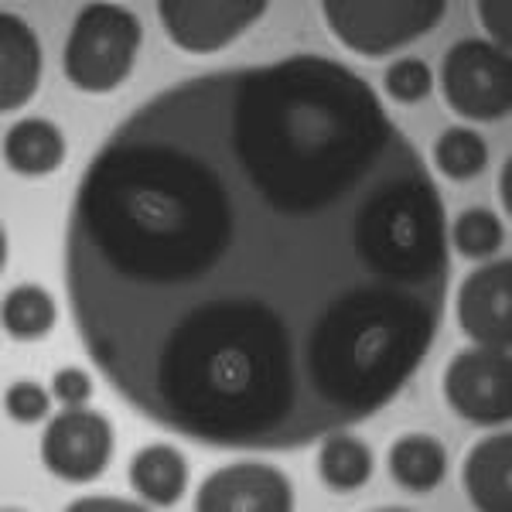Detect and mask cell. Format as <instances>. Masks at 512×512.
<instances>
[{
  "instance_id": "cell-20",
  "label": "cell",
  "mask_w": 512,
  "mask_h": 512,
  "mask_svg": "<svg viewBox=\"0 0 512 512\" xmlns=\"http://www.w3.org/2000/svg\"><path fill=\"white\" fill-rule=\"evenodd\" d=\"M52 390L65 407H82L93 396V383H89V376L82 369H62V373H55Z\"/></svg>"
},
{
  "instance_id": "cell-14",
  "label": "cell",
  "mask_w": 512,
  "mask_h": 512,
  "mask_svg": "<svg viewBox=\"0 0 512 512\" xmlns=\"http://www.w3.org/2000/svg\"><path fill=\"white\" fill-rule=\"evenodd\" d=\"M318 475L325 478V485L335 492L362 489V485L373 478V454H369V448L362 441L335 431L318 454Z\"/></svg>"
},
{
  "instance_id": "cell-4",
  "label": "cell",
  "mask_w": 512,
  "mask_h": 512,
  "mask_svg": "<svg viewBox=\"0 0 512 512\" xmlns=\"http://www.w3.org/2000/svg\"><path fill=\"white\" fill-rule=\"evenodd\" d=\"M444 396L458 417L472 424H502L512 417V359L509 349H468L454 355L444 376Z\"/></svg>"
},
{
  "instance_id": "cell-1",
  "label": "cell",
  "mask_w": 512,
  "mask_h": 512,
  "mask_svg": "<svg viewBox=\"0 0 512 512\" xmlns=\"http://www.w3.org/2000/svg\"><path fill=\"white\" fill-rule=\"evenodd\" d=\"M140 21L123 7L86 4L65 41V79L82 93H110L130 76L140 48Z\"/></svg>"
},
{
  "instance_id": "cell-13",
  "label": "cell",
  "mask_w": 512,
  "mask_h": 512,
  "mask_svg": "<svg viewBox=\"0 0 512 512\" xmlns=\"http://www.w3.org/2000/svg\"><path fill=\"white\" fill-rule=\"evenodd\" d=\"M448 472V451L431 434H407L390 448V475L410 492H427L441 485Z\"/></svg>"
},
{
  "instance_id": "cell-15",
  "label": "cell",
  "mask_w": 512,
  "mask_h": 512,
  "mask_svg": "<svg viewBox=\"0 0 512 512\" xmlns=\"http://www.w3.org/2000/svg\"><path fill=\"white\" fill-rule=\"evenodd\" d=\"M434 161L454 181L478 178L489 164V147L485 140L468 127H451L448 134H441L434 147Z\"/></svg>"
},
{
  "instance_id": "cell-11",
  "label": "cell",
  "mask_w": 512,
  "mask_h": 512,
  "mask_svg": "<svg viewBox=\"0 0 512 512\" xmlns=\"http://www.w3.org/2000/svg\"><path fill=\"white\" fill-rule=\"evenodd\" d=\"M4 158L18 175H52L65 161V137L48 120H21L4 137Z\"/></svg>"
},
{
  "instance_id": "cell-2",
  "label": "cell",
  "mask_w": 512,
  "mask_h": 512,
  "mask_svg": "<svg viewBox=\"0 0 512 512\" xmlns=\"http://www.w3.org/2000/svg\"><path fill=\"white\" fill-rule=\"evenodd\" d=\"M444 0H325L328 28L359 55H386L431 31Z\"/></svg>"
},
{
  "instance_id": "cell-10",
  "label": "cell",
  "mask_w": 512,
  "mask_h": 512,
  "mask_svg": "<svg viewBox=\"0 0 512 512\" xmlns=\"http://www.w3.org/2000/svg\"><path fill=\"white\" fill-rule=\"evenodd\" d=\"M509 465H512V437L495 434L482 441L465 458V489L472 495V506L485 512H509Z\"/></svg>"
},
{
  "instance_id": "cell-6",
  "label": "cell",
  "mask_w": 512,
  "mask_h": 512,
  "mask_svg": "<svg viewBox=\"0 0 512 512\" xmlns=\"http://www.w3.org/2000/svg\"><path fill=\"white\" fill-rule=\"evenodd\" d=\"M161 21L185 52H216L253 21L263 18V0H161Z\"/></svg>"
},
{
  "instance_id": "cell-5",
  "label": "cell",
  "mask_w": 512,
  "mask_h": 512,
  "mask_svg": "<svg viewBox=\"0 0 512 512\" xmlns=\"http://www.w3.org/2000/svg\"><path fill=\"white\" fill-rule=\"evenodd\" d=\"M113 454V427L93 410H65L41 437V461L65 482H93Z\"/></svg>"
},
{
  "instance_id": "cell-7",
  "label": "cell",
  "mask_w": 512,
  "mask_h": 512,
  "mask_svg": "<svg viewBox=\"0 0 512 512\" xmlns=\"http://www.w3.org/2000/svg\"><path fill=\"white\" fill-rule=\"evenodd\" d=\"M291 506V482L277 468L256 461L219 468L195 499L198 512H287Z\"/></svg>"
},
{
  "instance_id": "cell-12",
  "label": "cell",
  "mask_w": 512,
  "mask_h": 512,
  "mask_svg": "<svg viewBox=\"0 0 512 512\" xmlns=\"http://www.w3.org/2000/svg\"><path fill=\"white\" fill-rule=\"evenodd\" d=\"M188 465L185 458L168 448V444H151L140 448L130 461V485L140 499L154 502V506H175L185 492Z\"/></svg>"
},
{
  "instance_id": "cell-16",
  "label": "cell",
  "mask_w": 512,
  "mask_h": 512,
  "mask_svg": "<svg viewBox=\"0 0 512 512\" xmlns=\"http://www.w3.org/2000/svg\"><path fill=\"white\" fill-rule=\"evenodd\" d=\"M55 325V304L41 287L24 284L7 294L4 301V328L14 338H41Z\"/></svg>"
},
{
  "instance_id": "cell-8",
  "label": "cell",
  "mask_w": 512,
  "mask_h": 512,
  "mask_svg": "<svg viewBox=\"0 0 512 512\" xmlns=\"http://www.w3.org/2000/svg\"><path fill=\"white\" fill-rule=\"evenodd\" d=\"M458 321L468 338L492 349H509L512 342V263L499 260L475 270L461 284Z\"/></svg>"
},
{
  "instance_id": "cell-17",
  "label": "cell",
  "mask_w": 512,
  "mask_h": 512,
  "mask_svg": "<svg viewBox=\"0 0 512 512\" xmlns=\"http://www.w3.org/2000/svg\"><path fill=\"white\" fill-rule=\"evenodd\" d=\"M451 239H454V250L461 256H492L502 250V243H506V233H502V222L495 212L489 209H468L461 212L458 222H454L451 229Z\"/></svg>"
},
{
  "instance_id": "cell-19",
  "label": "cell",
  "mask_w": 512,
  "mask_h": 512,
  "mask_svg": "<svg viewBox=\"0 0 512 512\" xmlns=\"http://www.w3.org/2000/svg\"><path fill=\"white\" fill-rule=\"evenodd\" d=\"M7 414L14 420H21V424H35L38 417L48 414V393L41 390L38 383H14L11 390H7Z\"/></svg>"
},
{
  "instance_id": "cell-18",
  "label": "cell",
  "mask_w": 512,
  "mask_h": 512,
  "mask_svg": "<svg viewBox=\"0 0 512 512\" xmlns=\"http://www.w3.org/2000/svg\"><path fill=\"white\" fill-rule=\"evenodd\" d=\"M434 86V76L420 59H403L386 69V89L396 103H420Z\"/></svg>"
},
{
  "instance_id": "cell-3",
  "label": "cell",
  "mask_w": 512,
  "mask_h": 512,
  "mask_svg": "<svg viewBox=\"0 0 512 512\" xmlns=\"http://www.w3.org/2000/svg\"><path fill=\"white\" fill-rule=\"evenodd\" d=\"M444 99L465 120H502L512 110V65L509 55L482 38H465L444 55Z\"/></svg>"
},
{
  "instance_id": "cell-9",
  "label": "cell",
  "mask_w": 512,
  "mask_h": 512,
  "mask_svg": "<svg viewBox=\"0 0 512 512\" xmlns=\"http://www.w3.org/2000/svg\"><path fill=\"white\" fill-rule=\"evenodd\" d=\"M0 45H4V82L0 110L11 113L31 99L41 76V52L31 28L14 14H0Z\"/></svg>"
}]
</instances>
